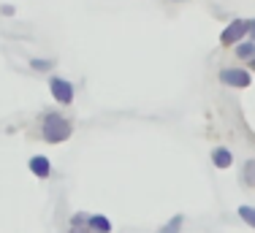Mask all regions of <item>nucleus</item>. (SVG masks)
I'll list each match as a JSON object with an SVG mask.
<instances>
[{
    "instance_id": "2eb2a0df",
    "label": "nucleus",
    "mask_w": 255,
    "mask_h": 233,
    "mask_svg": "<svg viewBox=\"0 0 255 233\" xmlns=\"http://www.w3.org/2000/svg\"><path fill=\"white\" fill-rule=\"evenodd\" d=\"M250 68H253V71H255V60H250Z\"/></svg>"
},
{
    "instance_id": "39448f33",
    "label": "nucleus",
    "mask_w": 255,
    "mask_h": 233,
    "mask_svg": "<svg viewBox=\"0 0 255 233\" xmlns=\"http://www.w3.org/2000/svg\"><path fill=\"white\" fill-rule=\"evenodd\" d=\"M30 171H33V176H38V179H46V176L52 174L49 157H44V155H35V157H30Z\"/></svg>"
},
{
    "instance_id": "20e7f679",
    "label": "nucleus",
    "mask_w": 255,
    "mask_h": 233,
    "mask_svg": "<svg viewBox=\"0 0 255 233\" xmlns=\"http://www.w3.org/2000/svg\"><path fill=\"white\" fill-rule=\"evenodd\" d=\"M49 90H52V98L57 103H63V106H68V103H74V84L65 82V79L54 76L49 82Z\"/></svg>"
},
{
    "instance_id": "1a4fd4ad",
    "label": "nucleus",
    "mask_w": 255,
    "mask_h": 233,
    "mask_svg": "<svg viewBox=\"0 0 255 233\" xmlns=\"http://www.w3.org/2000/svg\"><path fill=\"white\" fill-rule=\"evenodd\" d=\"M182 223H185V217H182V214H177V217H171L157 233H179V231H182Z\"/></svg>"
},
{
    "instance_id": "423d86ee",
    "label": "nucleus",
    "mask_w": 255,
    "mask_h": 233,
    "mask_svg": "<svg viewBox=\"0 0 255 233\" xmlns=\"http://www.w3.org/2000/svg\"><path fill=\"white\" fill-rule=\"evenodd\" d=\"M87 228L93 233H112V220L103 214H93V217H87Z\"/></svg>"
},
{
    "instance_id": "6e6552de",
    "label": "nucleus",
    "mask_w": 255,
    "mask_h": 233,
    "mask_svg": "<svg viewBox=\"0 0 255 233\" xmlns=\"http://www.w3.org/2000/svg\"><path fill=\"white\" fill-rule=\"evenodd\" d=\"M236 54H239L242 60H255V44L253 41H242V44H236Z\"/></svg>"
},
{
    "instance_id": "9d476101",
    "label": "nucleus",
    "mask_w": 255,
    "mask_h": 233,
    "mask_svg": "<svg viewBox=\"0 0 255 233\" xmlns=\"http://www.w3.org/2000/svg\"><path fill=\"white\" fill-rule=\"evenodd\" d=\"M242 179H245L250 187H255V160H247V163H245V171H242Z\"/></svg>"
},
{
    "instance_id": "9b49d317",
    "label": "nucleus",
    "mask_w": 255,
    "mask_h": 233,
    "mask_svg": "<svg viewBox=\"0 0 255 233\" xmlns=\"http://www.w3.org/2000/svg\"><path fill=\"white\" fill-rule=\"evenodd\" d=\"M239 217L245 220L250 228H255V209H253V206H239Z\"/></svg>"
},
{
    "instance_id": "f03ea898",
    "label": "nucleus",
    "mask_w": 255,
    "mask_h": 233,
    "mask_svg": "<svg viewBox=\"0 0 255 233\" xmlns=\"http://www.w3.org/2000/svg\"><path fill=\"white\" fill-rule=\"evenodd\" d=\"M245 35H247V19H234V22H228V27L220 33V44L223 46H236V44H242Z\"/></svg>"
},
{
    "instance_id": "4468645a",
    "label": "nucleus",
    "mask_w": 255,
    "mask_h": 233,
    "mask_svg": "<svg viewBox=\"0 0 255 233\" xmlns=\"http://www.w3.org/2000/svg\"><path fill=\"white\" fill-rule=\"evenodd\" d=\"M247 35H250V41L255 44V19H253V22H247Z\"/></svg>"
},
{
    "instance_id": "f257e3e1",
    "label": "nucleus",
    "mask_w": 255,
    "mask_h": 233,
    "mask_svg": "<svg viewBox=\"0 0 255 233\" xmlns=\"http://www.w3.org/2000/svg\"><path fill=\"white\" fill-rule=\"evenodd\" d=\"M41 133H44V141L46 144H63V141L71 138L74 127L65 116L60 114H46L44 116V125H41Z\"/></svg>"
},
{
    "instance_id": "7ed1b4c3",
    "label": "nucleus",
    "mask_w": 255,
    "mask_h": 233,
    "mask_svg": "<svg viewBox=\"0 0 255 233\" xmlns=\"http://www.w3.org/2000/svg\"><path fill=\"white\" fill-rule=\"evenodd\" d=\"M220 82L226 84V87L245 90V87H250L253 76H250L247 71H242V68H223V71H220Z\"/></svg>"
},
{
    "instance_id": "dca6fc26",
    "label": "nucleus",
    "mask_w": 255,
    "mask_h": 233,
    "mask_svg": "<svg viewBox=\"0 0 255 233\" xmlns=\"http://www.w3.org/2000/svg\"><path fill=\"white\" fill-rule=\"evenodd\" d=\"M177 3H185V0H177Z\"/></svg>"
},
{
    "instance_id": "ddd939ff",
    "label": "nucleus",
    "mask_w": 255,
    "mask_h": 233,
    "mask_svg": "<svg viewBox=\"0 0 255 233\" xmlns=\"http://www.w3.org/2000/svg\"><path fill=\"white\" fill-rule=\"evenodd\" d=\"M68 233H93V231H90L87 225H71V231H68Z\"/></svg>"
},
{
    "instance_id": "0eeeda50",
    "label": "nucleus",
    "mask_w": 255,
    "mask_h": 233,
    "mask_svg": "<svg viewBox=\"0 0 255 233\" xmlns=\"http://www.w3.org/2000/svg\"><path fill=\"white\" fill-rule=\"evenodd\" d=\"M212 163H215L217 168H231V163H234V155H231L226 146H217V149L212 152Z\"/></svg>"
},
{
    "instance_id": "f8f14e48",
    "label": "nucleus",
    "mask_w": 255,
    "mask_h": 233,
    "mask_svg": "<svg viewBox=\"0 0 255 233\" xmlns=\"http://www.w3.org/2000/svg\"><path fill=\"white\" fill-rule=\"evenodd\" d=\"M52 60H30V68H35V71H49L52 68Z\"/></svg>"
}]
</instances>
